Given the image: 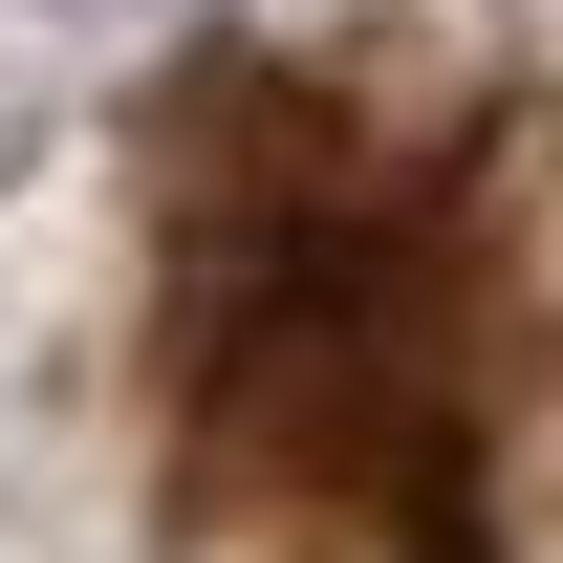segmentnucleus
Returning a JSON list of instances; mask_svg holds the SVG:
<instances>
[{"mask_svg": "<svg viewBox=\"0 0 563 563\" xmlns=\"http://www.w3.org/2000/svg\"><path fill=\"white\" fill-rule=\"evenodd\" d=\"M520 152L368 87L217 66L174 109V455L303 563H498L520 433Z\"/></svg>", "mask_w": 563, "mask_h": 563, "instance_id": "1", "label": "nucleus"}]
</instances>
